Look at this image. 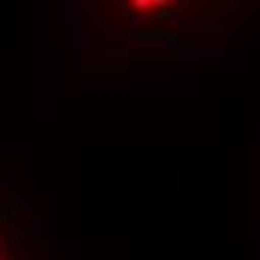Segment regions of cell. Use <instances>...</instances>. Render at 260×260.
I'll return each mask as SVG.
<instances>
[{
	"mask_svg": "<svg viewBox=\"0 0 260 260\" xmlns=\"http://www.w3.org/2000/svg\"><path fill=\"white\" fill-rule=\"evenodd\" d=\"M144 24V15H138V12H129V27H141Z\"/></svg>",
	"mask_w": 260,
	"mask_h": 260,
	"instance_id": "obj_1",
	"label": "cell"
}]
</instances>
